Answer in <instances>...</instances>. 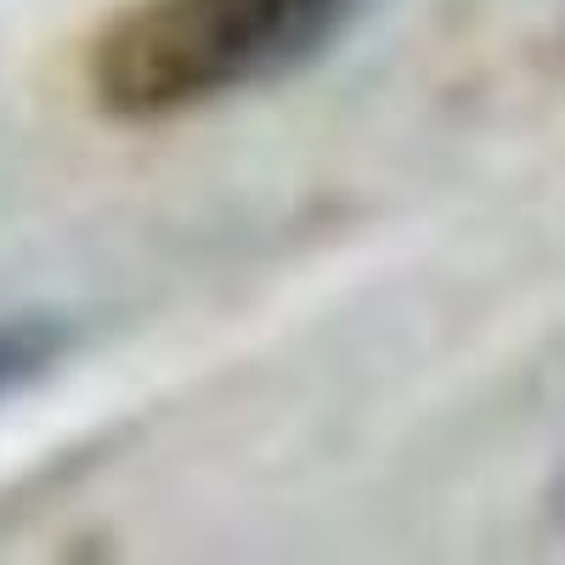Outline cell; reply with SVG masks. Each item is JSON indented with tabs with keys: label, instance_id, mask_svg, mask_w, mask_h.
<instances>
[{
	"label": "cell",
	"instance_id": "2",
	"mask_svg": "<svg viewBox=\"0 0 565 565\" xmlns=\"http://www.w3.org/2000/svg\"><path fill=\"white\" fill-rule=\"evenodd\" d=\"M63 345H68L63 322H45V317L0 322V396H12V391L34 385L40 373L63 356Z\"/></svg>",
	"mask_w": 565,
	"mask_h": 565
},
{
	"label": "cell",
	"instance_id": "1",
	"mask_svg": "<svg viewBox=\"0 0 565 565\" xmlns=\"http://www.w3.org/2000/svg\"><path fill=\"white\" fill-rule=\"evenodd\" d=\"M362 0H130L85 52L97 114L159 125L334 52Z\"/></svg>",
	"mask_w": 565,
	"mask_h": 565
},
{
	"label": "cell",
	"instance_id": "3",
	"mask_svg": "<svg viewBox=\"0 0 565 565\" xmlns=\"http://www.w3.org/2000/svg\"><path fill=\"white\" fill-rule=\"evenodd\" d=\"M554 509H559V521H565V476H559V487H554Z\"/></svg>",
	"mask_w": 565,
	"mask_h": 565
}]
</instances>
